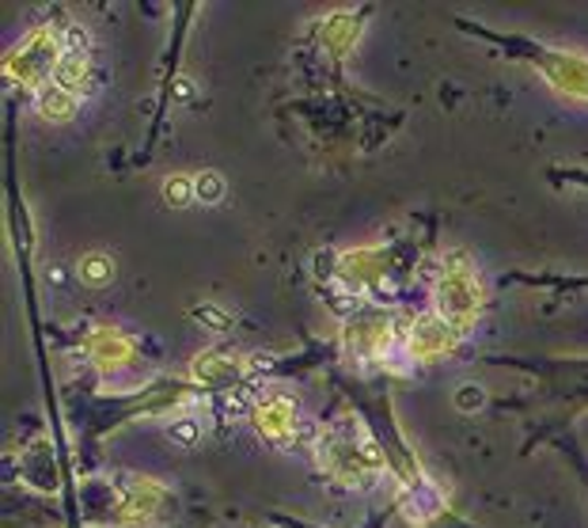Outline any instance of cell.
<instances>
[{"label": "cell", "mask_w": 588, "mask_h": 528, "mask_svg": "<svg viewBox=\"0 0 588 528\" xmlns=\"http://www.w3.org/2000/svg\"><path fill=\"white\" fill-rule=\"evenodd\" d=\"M316 464L330 483L346 486V491H358V486L364 491L384 475L387 460L376 437L364 434L361 423L346 418V423L330 426L316 437Z\"/></svg>", "instance_id": "obj_1"}, {"label": "cell", "mask_w": 588, "mask_h": 528, "mask_svg": "<svg viewBox=\"0 0 588 528\" xmlns=\"http://www.w3.org/2000/svg\"><path fill=\"white\" fill-rule=\"evenodd\" d=\"M486 308V285L478 267L467 251H452L444 259L441 274L433 278V312L452 327L460 338H467L478 327Z\"/></svg>", "instance_id": "obj_2"}, {"label": "cell", "mask_w": 588, "mask_h": 528, "mask_svg": "<svg viewBox=\"0 0 588 528\" xmlns=\"http://www.w3.org/2000/svg\"><path fill=\"white\" fill-rule=\"evenodd\" d=\"M403 332H407V327L395 324L392 312L361 308L346 319L342 342L358 366H387V361L403 350Z\"/></svg>", "instance_id": "obj_3"}, {"label": "cell", "mask_w": 588, "mask_h": 528, "mask_svg": "<svg viewBox=\"0 0 588 528\" xmlns=\"http://www.w3.org/2000/svg\"><path fill=\"white\" fill-rule=\"evenodd\" d=\"M61 54H65L61 27L46 23V27L31 31L4 61L8 85H23V88H31V92H38V88L54 80V69H57V61H61Z\"/></svg>", "instance_id": "obj_4"}, {"label": "cell", "mask_w": 588, "mask_h": 528, "mask_svg": "<svg viewBox=\"0 0 588 528\" xmlns=\"http://www.w3.org/2000/svg\"><path fill=\"white\" fill-rule=\"evenodd\" d=\"M171 506L168 486L152 475H126L114 486L111 498V521L114 525H156Z\"/></svg>", "instance_id": "obj_5"}, {"label": "cell", "mask_w": 588, "mask_h": 528, "mask_svg": "<svg viewBox=\"0 0 588 528\" xmlns=\"http://www.w3.org/2000/svg\"><path fill=\"white\" fill-rule=\"evenodd\" d=\"M251 430L273 449H293L304 434L301 400L293 392H262L251 403Z\"/></svg>", "instance_id": "obj_6"}, {"label": "cell", "mask_w": 588, "mask_h": 528, "mask_svg": "<svg viewBox=\"0 0 588 528\" xmlns=\"http://www.w3.org/2000/svg\"><path fill=\"white\" fill-rule=\"evenodd\" d=\"M463 338L452 332L449 324H444L437 312H426V316H418L414 324H407V332H403V361L414 369H426V366H437V361L452 358L455 346H460Z\"/></svg>", "instance_id": "obj_7"}, {"label": "cell", "mask_w": 588, "mask_h": 528, "mask_svg": "<svg viewBox=\"0 0 588 528\" xmlns=\"http://www.w3.org/2000/svg\"><path fill=\"white\" fill-rule=\"evenodd\" d=\"M84 358L95 373H137L140 369V346L134 335H126L114 324H99L84 335Z\"/></svg>", "instance_id": "obj_8"}, {"label": "cell", "mask_w": 588, "mask_h": 528, "mask_svg": "<svg viewBox=\"0 0 588 528\" xmlns=\"http://www.w3.org/2000/svg\"><path fill=\"white\" fill-rule=\"evenodd\" d=\"M247 366H251V358H244L236 346H210V350L190 361V384L217 392V387L236 384L247 373Z\"/></svg>", "instance_id": "obj_9"}, {"label": "cell", "mask_w": 588, "mask_h": 528, "mask_svg": "<svg viewBox=\"0 0 588 528\" xmlns=\"http://www.w3.org/2000/svg\"><path fill=\"white\" fill-rule=\"evenodd\" d=\"M528 54H532L535 69L543 72L546 80H551L558 92L566 96H581L588 99V61L577 54H566V49H546V46H524Z\"/></svg>", "instance_id": "obj_10"}, {"label": "cell", "mask_w": 588, "mask_h": 528, "mask_svg": "<svg viewBox=\"0 0 588 528\" xmlns=\"http://www.w3.org/2000/svg\"><path fill=\"white\" fill-rule=\"evenodd\" d=\"M35 111H38V119H46V122H54V126H65V122H72L77 119V111H80V96H72L69 88H61V85H43L35 92Z\"/></svg>", "instance_id": "obj_11"}, {"label": "cell", "mask_w": 588, "mask_h": 528, "mask_svg": "<svg viewBox=\"0 0 588 528\" xmlns=\"http://www.w3.org/2000/svg\"><path fill=\"white\" fill-rule=\"evenodd\" d=\"M54 85L69 88L72 96H84L91 88V57L88 49H77V46H65L61 61L54 69Z\"/></svg>", "instance_id": "obj_12"}, {"label": "cell", "mask_w": 588, "mask_h": 528, "mask_svg": "<svg viewBox=\"0 0 588 528\" xmlns=\"http://www.w3.org/2000/svg\"><path fill=\"white\" fill-rule=\"evenodd\" d=\"M358 31H361V20L350 12H338L330 15L327 23H323V35H327V49L335 57H346L350 54V46L358 43Z\"/></svg>", "instance_id": "obj_13"}, {"label": "cell", "mask_w": 588, "mask_h": 528, "mask_svg": "<svg viewBox=\"0 0 588 528\" xmlns=\"http://www.w3.org/2000/svg\"><path fill=\"white\" fill-rule=\"evenodd\" d=\"M114 274H118V267H114V259L106 251H88L84 259L77 262V278L84 282L88 289H103L114 282Z\"/></svg>", "instance_id": "obj_14"}, {"label": "cell", "mask_w": 588, "mask_h": 528, "mask_svg": "<svg viewBox=\"0 0 588 528\" xmlns=\"http://www.w3.org/2000/svg\"><path fill=\"white\" fill-rule=\"evenodd\" d=\"M163 202L176 205V210H182V205L197 202V191H194V176H168L163 179Z\"/></svg>", "instance_id": "obj_15"}, {"label": "cell", "mask_w": 588, "mask_h": 528, "mask_svg": "<svg viewBox=\"0 0 588 528\" xmlns=\"http://www.w3.org/2000/svg\"><path fill=\"white\" fill-rule=\"evenodd\" d=\"M168 434H171V441H179V445H194V441H202L205 426L197 423L190 411H176V418L168 423Z\"/></svg>", "instance_id": "obj_16"}, {"label": "cell", "mask_w": 588, "mask_h": 528, "mask_svg": "<svg viewBox=\"0 0 588 528\" xmlns=\"http://www.w3.org/2000/svg\"><path fill=\"white\" fill-rule=\"evenodd\" d=\"M194 191H197V202L217 205L220 198H225V179H220V171H197V176H194Z\"/></svg>", "instance_id": "obj_17"}, {"label": "cell", "mask_w": 588, "mask_h": 528, "mask_svg": "<svg viewBox=\"0 0 588 528\" xmlns=\"http://www.w3.org/2000/svg\"><path fill=\"white\" fill-rule=\"evenodd\" d=\"M197 319H202V324H210V327H217V332H228V327H231V312H220V304H202Z\"/></svg>", "instance_id": "obj_18"}, {"label": "cell", "mask_w": 588, "mask_h": 528, "mask_svg": "<svg viewBox=\"0 0 588 528\" xmlns=\"http://www.w3.org/2000/svg\"><path fill=\"white\" fill-rule=\"evenodd\" d=\"M455 400H460V411H478V407H483V400H486V392H483V387H475V384H467V387H460V395H455Z\"/></svg>", "instance_id": "obj_19"}]
</instances>
